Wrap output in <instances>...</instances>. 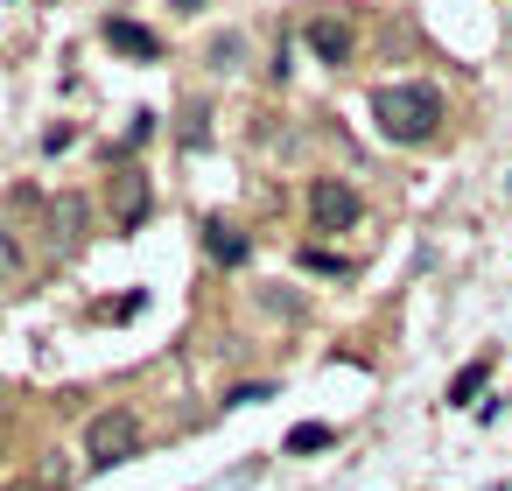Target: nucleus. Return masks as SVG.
<instances>
[{
	"instance_id": "f257e3e1",
	"label": "nucleus",
	"mask_w": 512,
	"mask_h": 491,
	"mask_svg": "<svg viewBox=\"0 0 512 491\" xmlns=\"http://www.w3.org/2000/svg\"><path fill=\"white\" fill-rule=\"evenodd\" d=\"M372 120H379V134L386 141H400V148H421V141H435V127H442V92L435 85H379L372 92Z\"/></svg>"
},
{
	"instance_id": "f03ea898",
	"label": "nucleus",
	"mask_w": 512,
	"mask_h": 491,
	"mask_svg": "<svg viewBox=\"0 0 512 491\" xmlns=\"http://www.w3.org/2000/svg\"><path fill=\"white\" fill-rule=\"evenodd\" d=\"M141 414L134 407H99L92 421H85V456H92V470H113V463H127V456H141Z\"/></svg>"
},
{
	"instance_id": "7ed1b4c3",
	"label": "nucleus",
	"mask_w": 512,
	"mask_h": 491,
	"mask_svg": "<svg viewBox=\"0 0 512 491\" xmlns=\"http://www.w3.org/2000/svg\"><path fill=\"white\" fill-rule=\"evenodd\" d=\"M358 211H365V204H358L351 183H337V176H316V183H309V225H316V232H351Z\"/></svg>"
},
{
	"instance_id": "20e7f679",
	"label": "nucleus",
	"mask_w": 512,
	"mask_h": 491,
	"mask_svg": "<svg viewBox=\"0 0 512 491\" xmlns=\"http://www.w3.org/2000/svg\"><path fill=\"white\" fill-rule=\"evenodd\" d=\"M141 225H148V176L120 169L113 176V232H141Z\"/></svg>"
},
{
	"instance_id": "39448f33",
	"label": "nucleus",
	"mask_w": 512,
	"mask_h": 491,
	"mask_svg": "<svg viewBox=\"0 0 512 491\" xmlns=\"http://www.w3.org/2000/svg\"><path fill=\"white\" fill-rule=\"evenodd\" d=\"M309 50H316V57H323V64L337 71V64H351V50H358V36H351V29H344L337 15H316V22H309Z\"/></svg>"
},
{
	"instance_id": "423d86ee",
	"label": "nucleus",
	"mask_w": 512,
	"mask_h": 491,
	"mask_svg": "<svg viewBox=\"0 0 512 491\" xmlns=\"http://www.w3.org/2000/svg\"><path fill=\"white\" fill-rule=\"evenodd\" d=\"M85 225H92V204H85L78 190H64V197L50 204V239H57V246H85Z\"/></svg>"
},
{
	"instance_id": "0eeeda50",
	"label": "nucleus",
	"mask_w": 512,
	"mask_h": 491,
	"mask_svg": "<svg viewBox=\"0 0 512 491\" xmlns=\"http://www.w3.org/2000/svg\"><path fill=\"white\" fill-rule=\"evenodd\" d=\"M204 253L225 260V267H239V260L253 253V239H246L239 225H225V218H204Z\"/></svg>"
},
{
	"instance_id": "6e6552de",
	"label": "nucleus",
	"mask_w": 512,
	"mask_h": 491,
	"mask_svg": "<svg viewBox=\"0 0 512 491\" xmlns=\"http://www.w3.org/2000/svg\"><path fill=\"white\" fill-rule=\"evenodd\" d=\"M106 43H113L120 57H141V64H148V57L162 50V43H155V36L141 29V22H106Z\"/></svg>"
},
{
	"instance_id": "1a4fd4ad",
	"label": "nucleus",
	"mask_w": 512,
	"mask_h": 491,
	"mask_svg": "<svg viewBox=\"0 0 512 491\" xmlns=\"http://www.w3.org/2000/svg\"><path fill=\"white\" fill-rule=\"evenodd\" d=\"M484 379H491V365H484V358H470V365L449 379V400H456V407H463V400H477V386H484Z\"/></svg>"
},
{
	"instance_id": "9d476101",
	"label": "nucleus",
	"mask_w": 512,
	"mask_h": 491,
	"mask_svg": "<svg viewBox=\"0 0 512 491\" xmlns=\"http://www.w3.org/2000/svg\"><path fill=\"white\" fill-rule=\"evenodd\" d=\"M330 442H337V435H330L323 421H302V428L288 435V456H316V449H330Z\"/></svg>"
},
{
	"instance_id": "9b49d317",
	"label": "nucleus",
	"mask_w": 512,
	"mask_h": 491,
	"mask_svg": "<svg viewBox=\"0 0 512 491\" xmlns=\"http://www.w3.org/2000/svg\"><path fill=\"white\" fill-rule=\"evenodd\" d=\"M15 274H22V246H15V232H8V225H0V288H8Z\"/></svg>"
},
{
	"instance_id": "f8f14e48",
	"label": "nucleus",
	"mask_w": 512,
	"mask_h": 491,
	"mask_svg": "<svg viewBox=\"0 0 512 491\" xmlns=\"http://www.w3.org/2000/svg\"><path fill=\"white\" fill-rule=\"evenodd\" d=\"M302 267H309V274H351V260H337V253H323V246H309Z\"/></svg>"
},
{
	"instance_id": "ddd939ff",
	"label": "nucleus",
	"mask_w": 512,
	"mask_h": 491,
	"mask_svg": "<svg viewBox=\"0 0 512 491\" xmlns=\"http://www.w3.org/2000/svg\"><path fill=\"white\" fill-rule=\"evenodd\" d=\"M253 400H274V386H232L225 407H253Z\"/></svg>"
},
{
	"instance_id": "4468645a",
	"label": "nucleus",
	"mask_w": 512,
	"mask_h": 491,
	"mask_svg": "<svg viewBox=\"0 0 512 491\" xmlns=\"http://www.w3.org/2000/svg\"><path fill=\"white\" fill-rule=\"evenodd\" d=\"M169 8H176V15H204V8H211V0H169Z\"/></svg>"
},
{
	"instance_id": "2eb2a0df",
	"label": "nucleus",
	"mask_w": 512,
	"mask_h": 491,
	"mask_svg": "<svg viewBox=\"0 0 512 491\" xmlns=\"http://www.w3.org/2000/svg\"><path fill=\"white\" fill-rule=\"evenodd\" d=\"M0 400H8V393H0Z\"/></svg>"
}]
</instances>
